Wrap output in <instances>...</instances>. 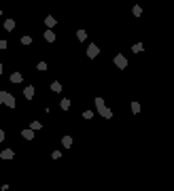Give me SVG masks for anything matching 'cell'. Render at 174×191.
<instances>
[{
    "label": "cell",
    "instance_id": "4316f807",
    "mask_svg": "<svg viewBox=\"0 0 174 191\" xmlns=\"http://www.w3.org/2000/svg\"><path fill=\"white\" fill-rule=\"evenodd\" d=\"M0 15H2V11H0Z\"/></svg>",
    "mask_w": 174,
    "mask_h": 191
},
{
    "label": "cell",
    "instance_id": "603a6c76",
    "mask_svg": "<svg viewBox=\"0 0 174 191\" xmlns=\"http://www.w3.org/2000/svg\"><path fill=\"white\" fill-rule=\"evenodd\" d=\"M7 45H9L7 40H0V49H7Z\"/></svg>",
    "mask_w": 174,
    "mask_h": 191
},
{
    "label": "cell",
    "instance_id": "44dd1931",
    "mask_svg": "<svg viewBox=\"0 0 174 191\" xmlns=\"http://www.w3.org/2000/svg\"><path fill=\"white\" fill-rule=\"evenodd\" d=\"M36 68H38V70H47V62H40Z\"/></svg>",
    "mask_w": 174,
    "mask_h": 191
},
{
    "label": "cell",
    "instance_id": "30bf717a",
    "mask_svg": "<svg viewBox=\"0 0 174 191\" xmlns=\"http://www.w3.org/2000/svg\"><path fill=\"white\" fill-rule=\"evenodd\" d=\"M60 106H62L64 110H68V108H70V100H68V98H62V100H60Z\"/></svg>",
    "mask_w": 174,
    "mask_h": 191
},
{
    "label": "cell",
    "instance_id": "d6986e66",
    "mask_svg": "<svg viewBox=\"0 0 174 191\" xmlns=\"http://www.w3.org/2000/svg\"><path fill=\"white\" fill-rule=\"evenodd\" d=\"M132 13H134V15H136V17H138V15H140V13H142V9H140V7H138V4H136V7H134V11H132Z\"/></svg>",
    "mask_w": 174,
    "mask_h": 191
},
{
    "label": "cell",
    "instance_id": "ba28073f",
    "mask_svg": "<svg viewBox=\"0 0 174 191\" xmlns=\"http://www.w3.org/2000/svg\"><path fill=\"white\" fill-rule=\"evenodd\" d=\"M21 136L26 138V140H32V138H34V130H32V128H30V130H23Z\"/></svg>",
    "mask_w": 174,
    "mask_h": 191
},
{
    "label": "cell",
    "instance_id": "6da1fadb",
    "mask_svg": "<svg viewBox=\"0 0 174 191\" xmlns=\"http://www.w3.org/2000/svg\"><path fill=\"white\" fill-rule=\"evenodd\" d=\"M96 108H98V113H100L102 117H106V119H111V117H113L111 108H106V104H104V100H102V98H96Z\"/></svg>",
    "mask_w": 174,
    "mask_h": 191
},
{
    "label": "cell",
    "instance_id": "5b68a950",
    "mask_svg": "<svg viewBox=\"0 0 174 191\" xmlns=\"http://www.w3.org/2000/svg\"><path fill=\"white\" fill-rule=\"evenodd\" d=\"M23 96H26V100H32V98H34V87L28 85L26 89H23Z\"/></svg>",
    "mask_w": 174,
    "mask_h": 191
},
{
    "label": "cell",
    "instance_id": "2e32d148",
    "mask_svg": "<svg viewBox=\"0 0 174 191\" xmlns=\"http://www.w3.org/2000/svg\"><path fill=\"white\" fill-rule=\"evenodd\" d=\"M132 110H134V115L140 113V104H138V102H132Z\"/></svg>",
    "mask_w": 174,
    "mask_h": 191
},
{
    "label": "cell",
    "instance_id": "d4e9b609",
    "mask_svg": "<svg viewBox=\"0 0 174 191\" xmlns=\"http://www.w3.org/2000/svg\"><path fill=\"white\" fill-rule=\"evenodd\" d=\"M2 140H4V132H2V130H0V142H2Z\"/></svg>",
    "mask_w": 174,
    "mask_h": 191
},
{
    "label": "cell",
    "instance_id": "ac0fdd59",
    "mask_svg": "<svg viewBox=\"0 0 174 191\" xmlns=\"http://www.w3.org/2000/svg\"><path fill=\"white\" fill-rule=\"evenodd\" d=\"M21 43H23V45H32V38H30V36H23Z\"/></svg>",
    "mask_w": 174,
    "mask_h": 191
},
{
    "label": "cell",
    "instance_id": "e0dca14e",
    "mask_svg": "<svg viewBox=\"0 0 174 191\" xmlns=\"http://www.w3.org/2000/svg\"><path fill=\"white\" fill-rule=\"evenodd\" d=\"M51 89H53V91H62V85H60V83H58V81H55V83H53V85H51Z\"/></svg>",
    "mask_w": 174,
    "mask_h": 191
},
{
    "label": "cell",
    "instance_id": "7402d4cb",
    "mask_svg": "<svg viewBox=\"0 0 174 191\" xmlns=\"http://www.w3.org/2000/svg\"><path fill=\"white\" fill-rule=\"evenodd\" d=\"M83 117H85V119H91V117H93V113H91V110H85V113H83Z\"/></svg>",
    "mask_w": 174,
    "mask_h": 191
},
{
    "label": "cell",
    "instance_id": "52a82bcc",
    "mask_svg": "<svg viewBox=\"0 0 174 191\" xmlns=\"http://www.w3.org/2000/svg\"><path fill=\"white\" fill-rule=\"evenodd\" d=\"M45 40H47V43H53V40H55L53 30H45Z\"/></svg>",
    "mask_w": 174,
    "mask_h": 191
},
{
    "label": "cell",
    "instance_id": "9a60e30c",
    "mask_svg": "<svg viewBox=\"0 0 174 191\" xmlns=\"http://www.w3.org/2000/svg\"><path fill=\"white\" fill-rule=\"evenodd\" d=\"M142 49H144V47H142V43H136V45H134V53H140Z\"/></svg>",
    "mask_w": 174,
    "mask_h": 191
},
{
    "label": "cell",
    "instance_id": "7a4b0ae2",
    "mask_svg": "<svg viewBox=\"0 0 174 191\" xmlns=\"http://www.w3.org/2000/svg\"><path fill=\"white\" fill-rule=\"evenodd\" d=\"M115 66H117V68H125V66H128L125 55H121V53H119V55H115Z\"/></svg>",
    "mask_w": 174,
    "mask_h": 191
},
{
    "label": "cell",
    "instance_id": "cb8c5ba5",
    "mask_svg": "<svg viewBox=\"0 0 174 191\" xmlns=\"http://www.w3.org/2000/svg\"><path fill=\"white\" fill-rule=\"evenodd\" d=\"M4 93L7 91H0V104H2V100H4Z\"/></svg>",
    "mask_w": 174,
    "mask_h": 191
},
{
    "label": "cell",
    "instance_id": "7c38bea8",
    "mask_svg": "<svg viewBox=\"0 0 174 191\" xmlns=\"http://www.w3.org/2000/svg\"><path fill=\"white\" fill-rule=\"evenodd\" d=\"M62 145H64V147L68 149V147L72 145V138H70V136H64V138H62Z\"/></svg>",
    "mask_w": 174,
    "mask_h": 191
},
{
    "label": "cell",
    "instance_id": "4fadbf2b",
    "mask_svg": "<svg viewBox=\"0 0 174 191\" xmlns=\"http://www.w3.org/2000/svg\"><path fill=\"white\" fill-rule=\"evenodd\" d=\"M77 38H79V40H85V38H87V32H85V30H79V32H77Z\"/></svg>",
    "mask_w": 174,
    "mask_h": 191
},
{
    "label": "cell",
    "instance_id": "ffe728a7",
    "mask_svg": "<svg viewBox=\"0 0 174 191\" xmlns=\"http://www.w3.org/2000/svg\"><path fill=\"white\" fill-rule=\"evenodd\" d=\"M30 128H32V130H40V123H38V121H32Z\"/></svg>",
    "mask_w": 174,
    "mask_h": 191
},
{
    "label": "cell",
    "instance_id": "9c48e42d",
    "mask_svg": "<svg viewBox=\"0 0 174 191\" xmlns=\"http://www.w3.org/2000/svg\"><path fill=\"white\" fill-rule=\"evenodd\" d=\"M4 30H9V32L15 30V21H13V19H7V21H4Z\"/></svg>",
    "mask_w": 174,
    "mask_h": 191
},
{
    "label": "cell",
    "instance_id": "8992f818",
    "mask_svg": "<svg viewBox=\"0 0 174 191\" xmlns=\"http://www.w3.org/2000/svg\"><path fill=\"white\" fill-rule=\"evenodd\" d=\"M0 157H2V159H13V157H15V153H13L11 149H4L2 153H0Z\"/></svg>",
    "mask_w": 174,
    "mask_h": 191
},
{
    "label": "cell",
    "instance_id": "484cf974",
    "mask_svg": "<svg viewBox=\"0 0 174 191\" xmlns=\"http://www.w3.org/2000/svg\"><path fill=\"white\" fill-rule=\"evenodd\" d=\"M0 75H2V64H0Z\"/></svg>",
    "mask_w": 174,
    "mask_h": 191
},
{
    "label": "cell",
    "instance_id": "5bb4252c",
    "mask_svg": "<svg viewBox=\"0 0 174 191\" xmlns=\"http://www.w3.org/2000/svg\"><path fill=\"white\" fill-rule=\"evenodd\" d=\"M11 81H13V83H19V81H21V75H19V72H13V75H11Z\"/></svg>",
    "mask_w": 174,
    "mask_h": 191
},
{
    "label": "cell",
    "instance_id": "8fae6325",
    "mask_svg": "<svg viewBox=\"0 0 174 191\" xmlns=\"http://www.w3.org/2000/svg\"><path fill=\"white\" fill-rule=\"evenodd\" d=\"M45 26H47V28H53V26H55V17H47V19H45Z\"/></svg>",
    "mask_w": 174,
    "mask_h": 191
},
{
    "label": "cell",
    "instance_id": "3957f363",
    "mask_svg": "<svg viewBox=\"0 0 174 191\" xmlns=\"http://www.w3.org/2000/svg\"><path fill=\"white\" fill-rule=\"evenodd\" d=\"M98 53H100V47H98V45H89V47H87V57L93 60Z\"/></svg>",
    "mask_w": 174,
    "mask_h": 191
},
{
    "label": "cell",
    "instance_id": "277c9868",
    "mask_svg": "<svg viewBox=\"0 0 174 191\" xmlns=\"http://www.w3.org/2000/svg\"><path fill=\"white\" fill-rule=\"evenodd\" d=\"M2 104H7V106L15 108V98H13L11 93H4V100H2Z\"/></svg>",
    "mask_w": 174,
    "mask_h": 191
}]
</instances>
